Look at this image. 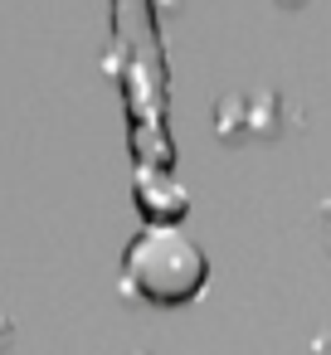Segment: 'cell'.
Returning <instances> with one entry per match:
<instances>
[{"mask_svg":"<svg viewBox=\"0 0 331 355\" xmlns=\"http://www.w3.org/2000/svg\"><path fill=\"white\" fill-rule=\"evenodd\" d=\"M127 272L137 277V287H142L151 302H185V297H195L200 282H205V258H200V248H195L185 234L156 229V234H146V239L132 248Z\"/></svg>","mask_w":331,"mask_h":355,"instance_id":"6da1fadb","label":"cell"}]
</instances>
